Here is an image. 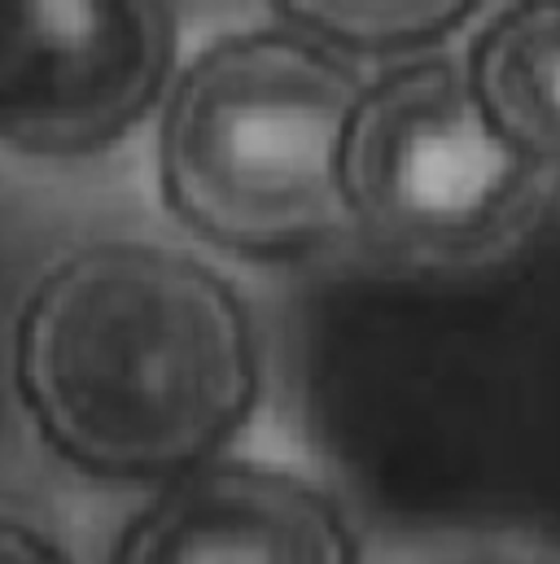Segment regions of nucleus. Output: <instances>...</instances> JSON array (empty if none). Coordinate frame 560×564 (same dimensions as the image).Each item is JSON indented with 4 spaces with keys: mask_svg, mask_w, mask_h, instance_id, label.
Masks as SVG:
<instances>
[{
    "mask_svg": "<svg viewBox=\"0 0 560 564\" xmlns=\"http://www.w3.org/2000/svg\"><path fill=\"white\" fill-rule=\"evenodd\" d=\"M175 70V0H0V144L31 158L115 149Z\"/></svg>",
    "mask_w": 560,
    "mask_h": 564,
    "instance_id": "4",
    "label": "nucleus"
},
{
    "mask_svg": "<svg viewBox=\"0 0 560 564\" xmlns=\"http://www.w3.org/2000/svg\"><path fill=\"white\" fill-rule=\"evenodd\" d=\"M115 564H359L342 503L302 473L211 459L171 477L119 539Z\"/></svg>",
    "mask_w": 560,
    "mask_h": 564,
    "instance_id": "5",
    "label": "nucleus"
},
{
    "mask_svg": "<svg viewBox=\"0 0 560 564\" xmlns=\"http://www.w3.org/2000/svg\"><path fill=\"white\" fill-rule=\"evenodd\" d=\"M0 564H71L40 530L0 517Z\"/></svg>",
    "mask_w": 560,
    "mask_h": 564,
    "instance_id": "9",
    "label": "nucleus"
},
{
    "mask_svg": "<svg viewBox=\"0 0 560 564\" xmlns=\"http://www.w3.org/2000/svg\"><path fill=\"white\" fill-rule=\"evenodd\" d=\"M364 97L333 44L250 26L206 40L158 106V188L202 241L284 259L351 228L346 137Z\"/></svg>",
    "mask_w": 560,
    "mask_h": 564,
    "instance_id": "2",
    "label": "nucleus"
},
{
    "mask_svg": "<svg viewBox=\"0 0 560 564\" xmlns=\"http://www.w3.org/2000/svg\"><path fill=\"white\" fill-rule=\"evenodd\" d=\"M298 31L351 53H424L486 0H277Z\"/></svg>",
    "mask_w": 560,
    "mask_h": 564,
    "instance_id": "7",
    "label": "nucleus"
},
{
    "mask_svg": "<svg viewBox=\"0 0 560 564\" xmlns=\"http://www.w3.org/2000/svg\"><path fill=\"white\" fill-rule=\"evenodd\" d=\"M464 66L491 119L560 175V0L495 4Z\"/></svg>",
    "mask_w": 560,
    "mask_h": 564,
    "instance_id": "6",
    "label": "nucleus"
},
{
    "mask_svg": "<svg viewBox=\"0 0 560 564\" xmlns=\"http://www.w3.org/2000/svg\"><path fill=\"white\" fill-rule=\"evenodd\" d=\"M560 175L482 106L464 57L408 53L364 84L346 137L351 228L403 268H486L548 219Z\"/></svg>",
    "mask_w": 560,
    "mask_h": 564,
    "instance_id": "3",
    "label": "nucleus"
},
{
    "mask_svg": "<svg viewBox=\"0 0 560 564\" xmlns=\"http://www.w3.org/2000/svg\"><path fill=\"white\" fill-rule=\"evenodd\" d=\"M40 437L110 481H171L250 421L263 355L246 297L193 250L110 237L62 254L13 333Z\"/></svg>",
    "mask_w": 560,
    "mask_h": 564,
    "instance_id": "1",
    "label": "nucleus"
},
{
    "mask_svg": "<svg viewBox=\"0 0 560 564\" xmlns=\"http://www.w3.org/2000/svg\"><path fill=\"white\" fill-rule=\"evenodd\" d=\"M429 564H560L557 552L535 547V543H517V539H495V543H473L460 547L451 556H438Z\"/></svg>",
    "mask_w": 560,
    "mask_h": 564,
    "instance_id": "8",
    "label": "nucleus"
}]
</instances>
